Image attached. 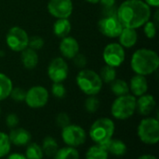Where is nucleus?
<instances>
[{
  "label": "nucleus",
  "mask_w": 159,
  "mask_h": 159,
  "mask_svg": "<svg viewBox=\"0 0 159 159\" xmlns=\"http://www.w3.org/2000/svg\"><path fill=\"white\" fill-rule=\"evenodd\" d=\"M61 139L67 146L76 148L86 142L87 134L80 126L69 124L61 128Z\"/></svg>",
  "instance_id": "7"
},
{
  "label": "nucleus",
  "mask_w": 159,
  "mask_h": 159,
  "mask_svg": "<svg viewBox=\"0 0 159 159\" xmlns=\"http://www.w3.org/2000/svg\"><path fill=\"white\" fill-rule=\"evenodd\" d=\"M156 107V100L152 95H143L136 100V110L143 116L149 115Z\"/></svg>",
  "instance_id": "16"
},
{
  "label": "nucleus",
  "mask_w": 159,
  "mask_h": 159,
  "mask_svg": "<svg viewBox=\"0 0 159 159\" xmlns=\"http://www.w3.org/2000/svg\"><path fill=\"white\" fill-rule=\"evenodd\" d=\"M6 124L8 128H15L19 124V117L15 113H9L6 118Z\"/></svg>",
  "instance_id": "36"
},
{
  "label": "nucleus",
  "mask_w": 159,
  "mask_h": 159,
  "mask_svg": "<svg viewBox=\"0 0 159 159\" xmlns=\"http://www.w3.org/2000/svg\"><path fill=\"white\" fill-rule=\"evenodd\" d=\"M145 3L148 6H152V7H158L159 6V0H145Z\"/></svg>",
  "instance_id": "40"
},
{
  "label": "nucleus",
  "mask_w": 159,
  "mask_h": 159,
  "mask_svg": "<svg viewBox=\"0 0 159 159\" xmlns=\"http://www.w3.org/2000/svg\"><path fill=\"white\" fill-rule=\"evenodd\" d=\"M111 90L114 95L120 97L129 94V86L127 82L123 80H115L111 82Z\"/></svg>",
  "instance_id": "27"
},
{
  "label": "nucleus",
  "mask_w": 159,
  "mask_h": 159,
  "mask_svg": "<svg viewBox=\"0 0 159 159\" xmlns=\"http://www.w3.org/2000/svg\"><path fill=\"white\" fill-rule=\"evenodd\" d=\"M100 77H101L102 82L111 83V82H112L113 81H115L116 78V69H115L114 67L105 65V66L102 67V68L101 69Z\"/></svg>",
  "instance_id": "28"
},
{
  "label": "nucleus",
  "mask_w": 159,
  "mask_h": 159,
  "mask_svg": "<svg viewBox=\"0 0 159 159\" xmlns=\"http://www.w3.org/2000/svg\"><path fill=\"white\" fill-rule=\"evenodd\" d=\"M7 159H27L24 155L20 154V153H13V154H8Z\"/></svg>",
  "instance_id": "39"
},
{
  "label": "nucleus",
  "mask_w": 159,
  "mask_h": 159,
  "mask_svg": "<svg viewBox=\"0 0 159 159\" xmlns=\"http://www.w3.org/2000/svg\"><path fill=\"white\" fill-rule=\"evenodd\" d=\"M48 92L43 86H34L26 91L24 101L32 109H39L46 106L48 101Z\"/></svg>",
  "instance_id": "9"
},
{
  "label": "nucleus",
  "mask_w": 159,
  "mask_h": 159,
  "mask_svg": "<svg viewBox=\"0 0 159 159\" xmlns=\"http://www.w3.org/2000/svg\"><path fill=\"white\" fill-rule=\"evenodd\" d=\"M129 89L134 97H141L144 95L148 90L147 80L143 75L136 74L130 80Z\"/></svg>",
  "instance_id": "17"
},
{
  "label": "nucleus",
  "mask_w": 159,
  "mask_h": 159,
  "mask_svg": "<svg viewBox=\"0 0 159 159\" xmlns=\"http://www.w3.org/2000/svg\"><path fill=\"white\" fill-rule=\"evenodd\" d=\"M100 3L103 6L105 9H107V8L114 7L116 4V0H100Z\"/></svg>",
  "instance_id": "38"
},
{
  "label": "nucleus",
  "mask_w": 159,
  "mask_h": 159,
  "mask_svg": "<svg viewBox=\"0 0 159 159\" xmlns=\"http://www.w3.org/2000/svg\"><path fill=\"white\" fill-rule=\"evenodd\" d=\"M102 56L106 65L114 67H119L125 60L124 48L118 43H110L104 48Z\"/></svg>",
  "instance_id": "11"
},
{
  "label": "nucleus",
  "mask_w": 159,
  "mask_h": 159,
  "mask_svg": "<svg viewBox=\"0 0 159 159\" xmlns=\"http://www.w3.org/2000/svg\"><path fill=\"white\" fill-rule=\"evenodd\" d=\"M51 93L57 98H63L66 95V89L61 82H53Z\"/></svg>",
  "instance_id": "31"
},
{
  "label": "nucleus",
  "mask_w": 159,
  "mask_h": 159,
  "mask_svg": "<svg viewBox=\"0 0 159 159\" xmlns=\"http://www.w3.org/2000/svg\"><path fill=\"white\" fill-rule=\"evenodd\" d=\"M44 46V39L39 37V36H34L32 37H29V41H28V47L37 51L42 49Z\"/></svg>",
  "instance_id": "33"
},
{
  "label": "nucleus",
  "mask_w": 159,
  "mask_h": 159,
  "mask_svg": "<svg viewBox=\"0 0 159 159\" xmlns=\"http://www.w3.org/2000/svg\"><path fill=\"white\" fill-rule=\"evenodd\" d=\"M69 68L67 63L61 57L51 60L48 67V74L53 82H62L68 76Z\"/></svg>",
  "instance_id": "12"
},
{
  "label": "nucleus",
  "mask_w": 159,
  "mask_h": 159,
  "mask_svg": "<svg viewBox=\"0 0 159 159\" xmlns=\"http://www.w3.org/2000/svg\"><path fill=\"white\" fill-rule=\"evenodd\" d=\"M76 83L79 89L88 96L97 95L102 87V81L100 75L90 69L79 71L76 76Z\"/></svg>",
  "instance_id": "4"
},
{
  "label": "nucleus",
  "mask_w": 159,
  "mask_h": 159,
  "mask_svg": "<svg viewBox=\"0 0 159 159\" xmlns=\"http://www.w3.org/2000/svg\"><path fill=\"white\" fill-rule=\"evenodd\" d=\"M79 152L76 148L71 146H65L58 149L54 155V159H79Z\"/></svg>",
  "instance_id": "24"
},
{
  "label": "nucleus",
  "mask_w": 159,
  "mask_h": 159,
  "mask_svg": "<svg viewBox=\"0 0 159 159\" xmlns=\"http://www.w3.org/2000/svg\"><path fill=\"white\" fill-rule=\"evenodd\" d=\"M136 97L132 95L117 97L111 107V113L117 120H127L130 118L136 111Z\"/></svg>",
  "instance_id": "5"
},
{
  "label": "nucleus",
  "mask_w": 159,
  "mask_h": 159,
  "mask_svg": "<svg viewBox=\"0 0 159 159\" xmlns=\"http://www.w3.org/2000/svg\"><path fill=\"white\" fill-rule=\"evenodd\" d=\"M102 146L106 149L108 154H111V155L117 157H124L128 151V147H127L126 143L119 139H113L112 138L107 142L102 144Z\"/></svg>",
  "instance_id": "18"
},
{
  "label": "nucleus",
  "mask_w": 159,
  "mask_h": 159,
  "mask_svg": "<svg viewBox=\"0 0 159 159\" xmlns=\"http://www.w3.org/2000/svg\"><path fill=\"white\" fill-rule=\"evenodd\" d=\"M99 106H100V101L94 96H89V97H88L85 101V108L87 112L89 113L96 112L97 110L99 109Z\"/></svg>",
  "instance_id": "30"
},
{
  "label": "nucleus",
  "mask_w": 159,
  "mask_h": 159,
  "mask_svg": "<svg viewBox=\"0 0 159 159\" xmlns=\"http://www.w3.org/2000/svg\"><path fill=\"white\" fill-rule=\"evenodd\" d=\"M144 34L148 38H154L157 34V24L155 22H146L144 24Z\"/></svg>",
  "instance_id": "34"
},
{
  "label": "nucleus",
  "mask_w": 159,
  "mask_h": 159,
  "mask_svg": "<svg viewBox=\"0 0 159 159\" xmlns=\"http://www.w3.org/2000/svg\"><path fill=\"white\" fill-rule=\"evenodd\" d=\"M109 154L106 149L100 144H95L90 146L87 153H86V159H108Z\"/></svg>",
  "instance_id": "22"
},
{
  "label": "nucleus",
  "mask_w": 159,
  "mask_h": 159,
  "mask_svg": "<svg viewBox=\"0 0 159 159\" xmlns=\"http://www.w3.org/2000/svg\"><path fill=\"white\" fill-rule=\"evenodd\" d=\"M41 147H42L44 156H47L48 157H53L59 149L58 142H56V140L54 138H52L50 136H48L43 140Z\"/></svg>",
  "instance_id": "23"
},
{
  "label": "nucleus",
  "mask_w": 159,
  "mask_h": 159,
  "mask_svg": "<svg viewBox=\"0 0 159 159\" xmlns=\"http://www.w3.org/2000/svg\"><path fill=\"white\" fill-rule=\"evenodd\" d=\"M56 124L58 127L63 128L70 124V117L65 112H60L56 117Z\"/></svg>",
  "instance_id": "35"
},
{
  "label": "nucleus",
  "mask_w": 159,
  "mask_h": 159,
  "mask_svg": "<svg viewBox=\"0 0 159 159\" xmlns=\"http://www.w3.org/2000/svg\"><path fill=\"white\" fill-rule=\"evenodd\" d=\"M25 95H26V91L24 89H22L20 87H16V88H12L9 96L11 97V98L14 101L21 102V101H24Z\"/></svg>",
  "instance_id": "32"
},
{
  "label": "nucleus",
  "mask_w": 159,
  "mask_h": 159,
  "mask_svg": "<svg viewBox=\"0 0 159 159\" xmlns=\"http://www.w3.org/2000/svg\"><path fill=\"white\" fill-rule=\"evenodd\" d=\"M61 53L68 59H73L79 52V44L75 38L73 37H62L60 43Z\"/></svg>",
  "instance_id": "15"
},
{
  "label": "nucleus",
  "mask_w": 159,
  "mask_h": 159,
  "mask_svg": "<svg viewBox=\"0 0 159 159\" xmlns=\"http://www.w3.org/2000/svg\"><path fill=\"white\" fill-rule=\"evenodd\" d=\"M74 63L76 67H80V68H83L86 65H87V58L85 55L81 54V53H77L74 58Z\"/></svg>",
  "instance_id": "37"
},
{
  "label": "nucleus",
  "mask_w": 159,
  "mask_h": 159,
  "mask_svg": "<svg viewBox=\"0 0 159 159\" xmlns=\"http://www.w3.org/2000/svg\"><path fill=\"white\" fill-rule=\"evenodd\" d=\"M7 45L14 52H21L28 47L29 37L26 31L20 27L10 28L6 37Z\"/></svg>",
  "instance_id": "8"
},
{
  "label": "nucleus",
  "mask_w": 159,
  "mask_h": 159,
  "mask_svg": "<svg viewBox=\"0 0 159 159\" xmlns=\"http://www.w3.org/2000/svg\"><path fill=\"white\" fill-rule=\"evenodd\" d=\"M25 157L27 159H43L44 153L42 147L36 142H31L26 145Z\"/></svg>",
  "instance_id": "26"
},
{
  "label": "nucleus",
  "mask_w": 159,
  "mask_h": 159,
  "mask_svg": "<svg viewBox=\"0 0 159 159\" xmlns=\"http://www.w3.org/2000/svg\"><path fill=\"white\" fill-rule=\"evenodd\" d=\"M100 32L108 37H118L123 26L117 19L116 15H108L101 19L98 22Z\"/></svg>",
  "instance_id": "10"
},
{
  "label": "nucleus",
  "mask_w": 159,
  "mask_h": 159,
  "mask_svg": "<svg viewBox=\"0 0 159 159\" xmlns=\"http://www.w3.org/2000/svg\"><path fill=\"white\" fill-rule=\"evenodd\" d=\"M71 22H69L68 19L61 18L58 19L53 25V32L58 37H65L69 35L71 31Z\"/></svg>",
  "instance_id": "21"
},
{
  "label": "nucleus",
  "mask_w": 159,
  "mask_h": 159,
  "mask_svg": "<svg viewBox=\"0 0 159 159\" xmlns=\"http://www.w3.org/2000/svg\"><path fill=\"white\" fill-rule=\"evenodd\" d=\"M130 65L136 74L143 76L149 75L158 68L159 57L155 51L140 49L133 53Z\"/></svg>",
  "instance_id": "2"
},
{
  "label": "nucleus",
  "mask_w": 159,
  "mask_h": 159,
  "mask_svg": "<svg viewBox=\"0 0 159 159\" xmlns=\"http://www.w3.org/2000/svg\"><path fill=\"white\" fill-rule=\"evenodd\" d=\"M7 135H8L10 143L15 146H26L27 144L30 143L32 140L31 133L22 127L12 128L9 134Z\"/></svg>",
  "instance_id": "14"
},
{
  "label": "nucleus",
  "mask_w": 159,
  "mask_h": 159,
  "mask_svg": "<svg viewBox=\"0 0 159 159\" xmlns=\"http://www.w3.org/2000/svg\"><path fill=\"white\" fill-rule=\"evenodd\" d=\"M138 159H157L155 156H153V155H148V154H146V155H143V156H141V157H139Z\"/></svg>",
  "instance_id": "41"
},
{
  "label": "nucleus",
  "mask_w": 159,
  "mask_h": 159,
  "mask_svg": "<svg viewBox=\"0 0 159 159\" xmlns=\"http://www.w3.org/2000/svg\"><path fill=\"white\" fill-rule=\"evenodd\" d=\"M12 82L5 74L0 73V101L7 98L12 90Z\"/></svg>",
  "instance_id": "25"
},
{
  "label": "nucleus",
  "mask_w": 159,
  "mask_h": 159,
  "mask_svg": "<svg viewBox=\"0 0 159 159\" xmlns=\"http://www.w3.org/2000/svg\"><path fill=\"white\" fill-rule=\"evenodd\" d=\"M150 6L142 0H126L116 9V17L123 27L139 28L149 21Z\"/></svg>",
  "instance_id": "1"
},
{
  "label": "nucleus",
  "mask_w": 159,
  "mask_h": 159,
  "mask_svg": "<svg viewBox=\"0 0 159 159\" xmlns=\"http://www.w3.org/2000/svg\"><path fill=\"white\" fill-rule=\"evenodd\" d=\"M48 10L57 19H68L73 12V2L72 0H49Z\"/></svg>",
  "instance_id": "13"
},
{
  "label": "nucleus",
  "mask_w": 159,
  "mask_h": 159,
  "mask_svg": "<svg viewBox=\"0 0 159 159\" xmlns=\"http://www.w3.org/2000/svg\"><path fill=\"white\" fill-rule=\"evenodd\" d=\"M11 150V143L8 135L0 131V158L7 157Z\"/></svg>",
  "instance_id": "29"
},
{
  "label": "nucleus",
  "mask_w": 159,
  "mask_h": 159,
  "mask_svg": "<svg viewBox=\"0 0 159 159\" xmlns=\"http://www.w3.org/2000/svg\"><path fill=\"white\" fill-rule=\"evenodd\" d=\"M119 37V44L125 48H131L133 47L138 39V34L135 29L133 28H127L123 27L121 33L118 36Z\"/></svg>",
  "instance_id": "19"
},
{
  "label": "nucleus",
  "mask_w": 159,
  "mask_h": 159,
  "mask_svg": "<svg viewBox=\"0 0 159 159\" xmlns=\"http://www.w3.org/2000/svg\"><path fill=\"white\" fill-rule=\"evenodd\" d=\"M137 134L140 141L147 145H155L159 142V122L156 118H144L138 126Z\"/></svg>",
  "instance_id": "6"
},
{
  "label": "nucleus",
  "mask_w": 159,
  "mask_h": 159,
  "mask_svg": "<svg viewBox=\"0 0 159 159\" xmlns=\"http://www.w3.org/2000/svg\"><path fill=\"white\" fill-rule=\"evenodd\" d=\"M20 60L25 68L34 69L38 64V55L34 50L31 48H26L21 51Z\"/></svg>",
  "instance_id": "20"
},
{
  "label": "nucleus",
  "mask_w": 159,
  "mask_h": 159,
  "mask_svg": "<svg viewBox=\"0 0 159 159\" xmlns=\"http://www.w3.org/2000/svg\"><path fill=\"white\" fill-rule=\"evenodd\" d=\"M115 130L116 127L114 121L107 117H102L91 125L89 134L96 144L102 145L113 138Z\"/></svg>",
  "instance_id": "3"
},
{
  "label": "nucleus",
  "mask_w": 159,
  "mask_h": 159,
  "mask_svg": "<svg viewBox=\"0 0 159 159\" xmlns=\"http://www.w3.org/2000/svg\"><path fill=\"white\" fill-rule=\"evenodd\" d=\"M0 113H1V109H0Z\"/></svg>",
  "instance_id": "43"
},
{
  "label": "nucleus",
  "mask_w": 159,
  "mask_h": 159,
  "mask_svg": "<svg viewBox=\"0 0 159 159\" xmlns=\"http://www.w3.org/2000/svg\"><path fill=\"white\" fill-rule=\"evenodd\" d=\"M86 1L90 3V4H97V3L100 2V0H86Z\"/></svg>",
  "instance_id": "42"
}]
</instances>
